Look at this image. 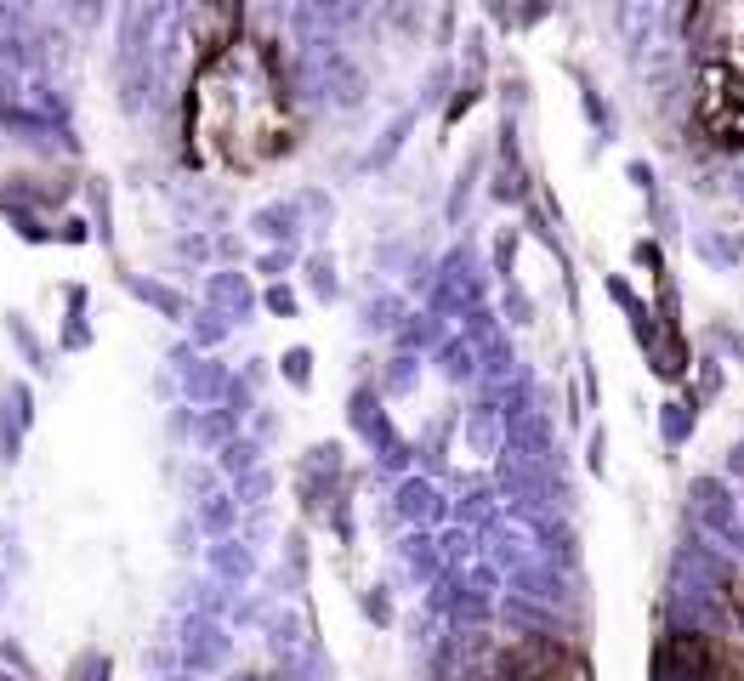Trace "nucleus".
<instances>
[{"mask_svg":"<svg viewBox=\"0 0 744 681\" xmlns=\"http://www.w3.org/2000/svg\"><path fill=\"white\" fill-rule=\"evenodd\" d=\"M659 681H744V653L710 636H676L659 653Z\"/></svg>","mask_w":744,"mask_h":681,"instance_id":"obj_2","label":"nucleus"},{"mask_svg":"<svg viewBox=\"0 0 744 681\" xmlns=\"http://www.w3.org/2000/svg\"><path fill=\"white\" fill-rule=\"evenodd\" d=\"M194 131L205 154L233 171L267 165L279 148H290V108H284L279 74L245 52L216 63L194 91Z\"/></svg>","mask_w":744,"mask_h":681,"instance_id":"obj_1","label":"nucleus"}]
</instances>
